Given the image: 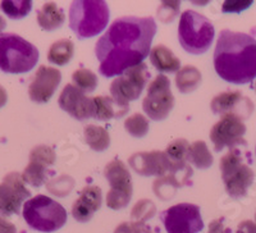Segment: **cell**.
<instances>
[{"label": "cell", "mask_w": 256, "mask_h": 233, "mask_svg": "<svg viewBox=\"0 0 256 233\" xmlns=\"http://www.w3.org/2000/svg\"><path fill=\"white\" fill-rule=\"evenodd\" d=\"M216 36L212 24L195 10H184L180 16L178 26V40L180 45L190 54L200 56L212 46Z\"/></svg>", "instance_id": "obj_5"}, {"label": "cell", "mask_w": 256, "mask_h": 233, "mask_svg": "<svg viewBox=\"0 0 256 233\" xmlns=\"http://www.w3.org/2000/svg\"><path fill=\"white\" fill-rule=\"evenodd\" d=\"M156 213V206L152 201L148 200V198H142L137 202L132 209L131 219L134 222H141L145 223L146 220L152 219Z\"/></svg>", "instance_id": "obj_30"}, {"label": "cell", "mask_w": 256, "mask_h": 233, "mask_svg": "<svg viewBox=\"0 0 256 233\" xmlns=\"http://www.w3.org/2000/svg\"><path fill=\"white\" fill-rule=\"evenodd\" d=\"M187 162L198 169H208L214 163V158L205 141H195L188 148Z\"/></svg>", "instance_id": "obj_23"}, {"label": "cell", "mask_w": 256, "mask_h": 233, "mask_svg": "<svg viewBox=\"0 0 256 233\" xmlns=\"http://www.w3.org/2000/svg\"><path fill=\"white\" fill-rule=\"evenodd\" d=\"M148 76H150V73H148V66L145 63L130 68L112 82V98L118 104L128 106L130 102H134L140 98L146 84H148Z\"/></svg>", "instance_id": "obj_11"}, {"label": "cell", "mask_w": 256, "mask_h": 233, "mask_svg": "<svg viewBox=\"0 0 256 233\" xmlns=\"http://www.w3.org/2000/svg\"><path fill=\"white\" fill-rule=\"evenodd\" d=\"M109 6L102 0H78L70 8V26L78 38L98 36L109 22Z\"/></svg>", "instance_id": "obj_3"}, {"label": "cell", "mask_w": 256, "mask_h": 233, "mask_svg": "<svg viewBox=\"0 0 256 233\" xmlns=\"http://www.w3.org/2000/svg\"><path fill=\"white\" fill-rule=\"evenodd\" d=\"M114 233H134V232H132V228L130 223H122V224H120L116 228Z\"/></svg>", "instance_id": "obj_38"}, {"label": "cell", "mask_w": 256, "mask_h": 233, "mask_svg": "<svg viewBox=\"0 0 256 233\" xmlns=\"http://www.w3.org/2000/svg\"><path fill=\"white\" fill-rule=\"evenodd\" d=\"M255 91H256V84H255Z\"/></svg>", "instance_id": "obj_41"}, {"label": "cell", "mask_w": 256, "mask_h": 233, "mask_svg": "<svg viewBox=\"0 0 256 233\" xmlns=\"http://www.w3.org/2000/svg\"><path fill=\"white\" fill-rule=\"evenodd\" d=\"M102 192L98 186H88L82 190L81 195L72 205V216L77 222L86 223L91 220L94 214L102 208Z\"/></svg>", "instance_id": "obj_17"}, {"label": "cell", "mask_w": 256, "mask_h": 233, "mask_svg": "<svg viewBox=\"0 0 256 233\" xmlns=\"http://www.w3.org/2000/svg\"><path fill=\"white\" fill-rule=\"evenodd\" d=\"M214 68L220 78L234 84L256 78V40L251 35L220 31L214 50Z\"/></svg>", "instance_id": "obj_2"}, {"label": "cell", "mask_w": 256, "mask_h": 233, "mask_svg": "<svg viewBox=\"0 0 256 233\" xmlns=\"http://www.w3.org/2000/svg\"><path fill=\"white\" fill-rule=\"evenodd\" d=\"M84 141L94 152H104L110 145V136L104 127L88 124L84 128Z\"/></svg>", "instance_id": "obj_25"}, {"label": "cell", "mask_w": 256, "mask_h": 233, "mask_svg": "<svg viewBox=\"0 0 256 233\" xmlns=\"http://www.w3.org/2000/svg\"><path fill=\"white\" fill-rule=\"evenodd\" d=\"M246 134V126L244 118L237 114H226L220 120L212 126L210 131V140L214 144L216 152H222L228 148L230 150L237 149L238 145L246 146L244 136Z\"/></svg>", "instance_id": "obj_12"}, {"label": "cell", "mask_w": 256, "mask_h": 233, "mask_svg": "<svg viewBox=\"0 0 256 233\" xmlns=\"http://www.w3.org/2000/svg\"><path fill=\"white\" fill-rule=\"evenodd\" d=\"M160 219L166 233H198L204 230L200 208L190 202L173 205L164 210Z\"/></svg>", "instance_id": "obj_9"}, {"label": "cell", "mask_w": 256, "mask_h": 233, "mask_svg": "<svg viewBox=\"0 0 256 233\" xmlns=\"http://www.w3.org/2000/svg\"><path fill=\"white\" fill-rule=\"evenodd\" d=\"M174 108V96L170 90V81L164 74L155 77L148 88L142 102V109L152 120H166Z\"/></svg>", "instance_id": "obj_10"}, {"label": "cell", "mask_w": 256, "mask_h": 233, "mask_svg": "<svg viewBox=\"0 0 256 233\" xmlns=\"http://www.w3.org/2000/svg\"><path fill=\"white\" fill-rule=\"evenodd\" d=\"M180 2H163L158 8V17L162 22H172L180 13Z\"/></svg>", "instance_id": "obj_32"}, {"label": "cell", "mask_w": 256, "mask_h": 233, "mask_svg": "<svg viewBox=\"0 0 256 233\" xmlns=\"http://www.w3.org/2000/svg\"><path fill=\"white\" fill-rule=\"evenodd\" d=\"M255 220H256V216H255Z\"/></svg>", "instance_id": "obj_42"}, {"label": "cell", "mask_w": 256, "mask_h": 233, "mask_svg": "<svg viewBox=\"0 0 256 233\" xmlns=\"http://www.w3.org/2000/svg\"><path fill=\"white\" fill-rule=\"evenodd\" d=\"M6 20H4V18L2 17V16H0V32H2V31H3L4 27H6Z\"/></svg>", "instance_id": "obj_40"}, {"label": "cell", "mask_w": 256, "mask_h": 233, "mask_svg": "<svg viewBox=\"0 0 256 233\" xmlns=\"http://www.w3.org/2000/svg\"><path fill=\"white\" fill-rule=\"evenodd\" d=\"M31 192L24 186L22 176L17 172L8 173L0 184V216L18 214Z\"/></svg>", "instance_id": "obj_13"}, {"label": "cell", "mask_w": 256, "mask_h": 233, "mask_svg": "<svg viewBox=\"0 0 256 233\" xmlns=\"http://www.w3.org/2000/svg\"><path fill=\"white\" fill-rule=\"evenodd\" d=\"M73 86H76L82 92H92L98 86V76L90 70L80 68L72 74Z\"/></svg>", "instance_id": "obj_28"}, {"label": "cell", "mask_w": 256, "mask_h": 233, "mask_svg": "<svg viewBox=\"0 0 256 233\" xmlns=\"http://www.w3.org/2000/svg\"><path fill=\"white\" fill-rule=\"evenodd\" d=\"M6 102H8V94H6V88L0 84V108H3Z\"/></svg>", "instance_id": "obj_39"}, {"label": "cell", "mask_w": 256, "mask_h": 233, "mask_svg": "<svg viewBox=\"0 0 256 233\" xmlns=\"http://www.w3.org/2000/svg\"><path fill=\"white\" fill-rule=\"evenodd\" d=\"M94 105H95V120H110L122 118L127 114L130 106H124L116 102L112 96H95Z\"/></svg>", "instance_id": "obj_20"}, {"label": "cell", "mask_w": 256, "mask_h": 233, "mask_svg": "<svg viewBox=\"0 0 256 233\" xmlns=\"http://www.w3.org/2000/svg\"><path fill=\"white\" fill-rule=\"evenodd\" d=\"M0 233H17V230L13 223L6 220L3 216H0Z\"/></svg>", "instance_id": "obj_36"}, {"label": "cell", "mask_w": 256, "mask_h": 233, "mask_svg": "<svg viewBox=\"0 0 256 233\" xmlns=\"http://www.w3.org/2000/svg\"><path fill=\"white\" fill-rule=\"evenodd\" d=\"M252 6V2L248 0V2H233V0H228V2H224L223 6H222V12L223 13H241L242 10L248 9V6Z\"/></svg>", "instance_id": "obj_33"}, {"label": "cell", "mask_w": 256, "mask_h": 233, "mask_svg": "<svg viewBox=\"0 0 256 233\" xmlns=\"http://www.w3.org/2000/svg\"><path fill=\"white\" fill-rule=\"evenodd\" d=\"M130 224H131L132 232L134 233H152L150 227H148L145 223H141V222H132Z\"/></svg>", "instance_id": "obj_37"}, {"label": "cell", "mask_w": 256, "mask_h": 233, "mask_svg": "<svg viewBox=\"0 0 256 233\" xmlns=\"http://www.w3.org/2000/svg\"><path fill=\"white\" fill-rule=\"evenodd\" d=\"M62 81V72L54 67L40 66L28 86V96L32 102L45 104L52 98Z\"/></svg>", "instance_id": "obj_14"}, {"label": "cell", "mask_w": 256, "mask_h": 233, "mask_svg": "<svg viewBox=\"0 0 256 233\" xmlns=\"http://www.w3.org/2000/svg\"><path fill=\"white\" fill-rule=\"evenodd\" d=\"M48 172L49 168L42 164L38 163V162L30 160L28 166L24 168V173H22V180L26 184H31L32 187H40L45 184L48 178Z\"/></svg>", "instance_id": "obj_26"}, {"label": "cell", "mask_w": 256, "mask_h": 233, "mask_svg": "<svg viewBox=\"0 0 256 233\" xmlns=\"http://www.w3.org/2000/svg\"><path fill=\"white\" fill-rule=\"evenodd\" d=\"M104 176L110 184V190L106 194V205L113 210H120L130 204L134 194L131 173L120 159H114L106 164Z\"/></svg>", "instance_id": "obj_8"}, {"label": "cell", "mask_w": 256, "mask_h": 233, "mask_svg": "<svg viewBox=\"0 0 256 233\" xmlns=\"http://www.w3.org/2000/svg\"><path fill=\"white\" fill-rule=\"evenodd\" d=\"M150 62L159 72L173 73L180 70V62L166 45H156L150 50Z\"/></svg>", "instance_id": "obj_19"}, {"label": "cell", "mask_w": 256, "mask_h": 233, "mask_svg": "<svg viewBox=\"0 0 256 233\" xmlns=\"http://www.w3.org/2000/svg\"><path fill=\"white\" fill-rule=\"evenodd\" d=\"M246 98L242 96L240 91H224V92L218 94L214 99L212 100L210 108L212 113L216 116H226V114H237L244 120V116L240 110V104H244L246 102Z\"/></svg>", "instance_id": "obj_18"}, {"label": "cell", "mask_w": 256, "mask_h": 233, "mask_svg": "<svg viewBox=\"0 0 256 233\" xmlns=\"http://www.w3.org/2000/svg\"><path fill=\"white\" fill-rule=\"evenodd\" d=\"M0 9L12 20L24 18L32 9V2L30 0H6L2 2Z\"/></svg>", "instance_id": "obj_27"}, {"label": "cell", "mask_w": 256, "mask_h": 233, "mask_svg": "<svg viewBox=\"0 0 256 233\" xmlns=\"http://www.w3.org/2000/svg\"><path fill=\"white\" fill-rule=\"evenodd\" d=\"M124 130L127 134L136 138H142L148 132V120L144 114L134 113L126 118Z\"/></svg>", "instance_id": "obj_29"}, {"label": "cell", "mask_w": 256, "mask_h": 233, "mask_svg": "<svg viewBox=\"0 0 256 233\" xmlns=\"http://www.w3.org/2000/svg\"><path fill=\"white\" fill-rule=\"evenodd\" d=\"M74 54V45L70 38H62V40L52 42L48 52V60L56 66L68 64Z\"/></svg>", "instance_id": "obj_24"}, {"label": "cell", "mask_w": 256, "mask_h": 233, "mask_svg": "<svg viewBox=\"0 0 256 233\" xmlns=\"http://www.w3.org/2000/svg\"><path fill=\"white\" fill-rule=\"evenodd\" d=\"M30 160L38 162V163L42 164V166L50 168L54 166L56 160V155L54 150L46 145H38L31 150L30 152Z\"/></svg>", "instance_id": "obj_31"}, {"label": "cell", "mask_w": 256, "mask_h": 233, "mask_svg": "<svg viewBox=\"0 0 256 233\" xmlns=\"http://www.w3.org/2000/svg\"><path fill=\"white\" fill-rule=\"evenodd\" d=\"M22 216L27 224L38 232H56L67 223V210L45 195L28 198L24 204Z\"/></svg>", "instance_id": "obj_6"}, {"label": "cell", "mask_w": 256, "mask_h": 233, "mask_svg": "<svg viewBox=\"0 0 256 233\" xmlns=\"http://www.w3.org/2000/svg\"><path fill=\"white\" fill-rule=\"evenodd\" d=\"M236 233H256V223L251 220L241 222L237 227Z\"/></svg>", "instance_id": "obj_34"}, {"label": "cell", "mask_w": 256, "mask_h": 233, "mask_svg": "<svg viewBox=\"0 0 256 233\" xmlns=\"http://www.w3.org/2000/svg\"><path fill=\"white\" fill-rule=\"evenodd\" d=\"M38 50L16 34H0V70L10 74L30 72L38 62Z\"/></svg>", "instance_id": "obj_4"}, {"label": "cell", "mask_w": 256, "mask_h": 233, "mask_svg": "<svg viewBox=\"0 0 256 233\" xmlns=\"http://www.w3.org/2000/svg\"><path fill=\"white\" fill-rule=\"evenodd\" d=\"M130 166L137 174L150 177L156 176L158 178L168 174L170 170V163L166 152H134L130 158Z\"/></svg>", "instance_id": "obj_16"}, {"label": "cell", "mask_w": 256, "mask_h": 233, "mask_svg": "<svg viewBox=\"0 0 256 233\" xmlns=\"http://www.w3.org/2000/svg\"><path fill=\"white\" fill-rule=\"evenodd\" d=\"M155 34L156 24L152 17L116 18L96 42L99 72L104 77L120 76L130 68L144 63L150 54Z\"/></svg>", "instance_id": "obj_1"}, {"label": "cell", "mask_w": 256, "mask_h": 233, "mask_svg": "<svg viewBox=\"0 0 256 233\" xmlns=\"http://www.w3.org/2000/svg\"><path fill=\"white\" fill-rule=\"evenodd\" d=\"M66 20L63 9L59 8L56 3L48 2L38 12V24L45 31H54L59 28Z\"/></svg>", "instance_id": "obj_21"}, {"label": "cell", "mask_w": 256, "mask_h": 233, "mask_svg": "<svg viewBox=\"0 0 256 233\" xmlns=\"http://www.w3.org/2000/svg\"><path fill=\"white\" fill-rule=\"evenodd\" d=\"M219 168L224 187L233 198H241L248 195L254 182V170L244 163L238 149H232L220 159Z\"/></svg>", "instance_id": "obj_7"}, {"label": "cell", "mask_w": 256, "mask_h": 233, "mask_svg": "<svg viewBox=\"0 0 256 233\" xmlns=\"http://www.w3.org/2000/svg\"><path fill=\"white\" fill-rule=\"evenodd\" d=\"M58 102L59 106L74 120H84L95 116L94 99L88 98L72 84H66V88L60 92Z\"/></svg>", "instance_id": "obj_15"}, {"label": "cell", "mask_w": 256, "mask_h": 233, "mask_svg": "<svg viewBox=\"0 0 256 233\" xmlns=\"http://www.w3.org/2000/svg\"><path fill=\"white\" fill-rule=\"evenodd\" d=\"M208 233H228V230L224 228L223 219H216L212 220L209 226V232Z\"/></svg>", "instance_id": "obj_35"}, {"label": "cell", "mask_w": 256, "mask_h": 233, "mask_svg": "<svg viewBox=\"0 0 256 233\" xmlns=\"http://www.w3.org/2000/svg\"><path fill=\"white\" fill-rule=\"evenodd\" d=\"M201 73L194 66H184L176 74V86L182 94H190L195 91L201 84Z\"/></svg>", "instance_id": "obj_22"}]
</instances>
